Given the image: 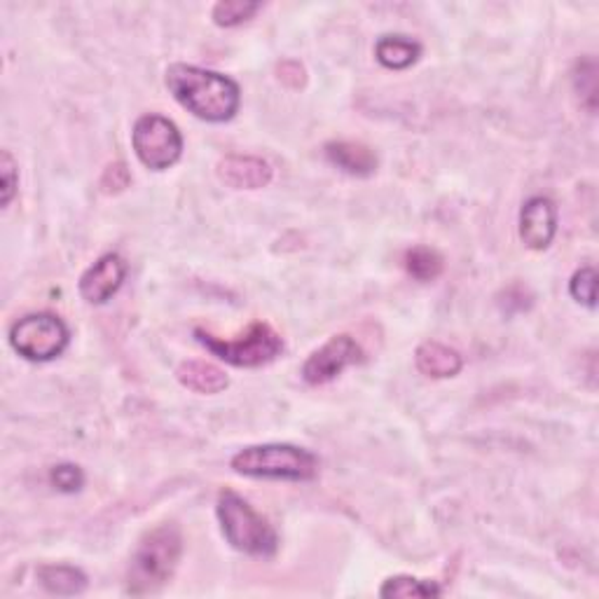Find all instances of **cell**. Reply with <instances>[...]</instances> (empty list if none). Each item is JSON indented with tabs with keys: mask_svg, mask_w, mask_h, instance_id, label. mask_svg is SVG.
<instances>
[{
	"mask_svg": "<svg viewBox=\"0 0 599 599\" xmlns=\"http://www.w3.org/2000/svg\"><path fill=\"white\" fill-rule=\"evenodd\" d=\"M176 379L186 389H190L195 394H202V396L221 394L229 387V377L223 367L207 363V361H183L176 367Z\"/></svg>",
	"mask_w": 599,
	"mask_h": 599,
	"instance_id": "5bb4252c",
	"label": "cell"
},
{
	"mask_svg": "<svg viewBox=\"0 0 599 599\" xmlns=\"http://www.w3.org/2000/svg\"><path fill=\"white\" fill-rule=\"evenodd\" d=\"M40 586L57 597L83 595L89 586L87 574L73 564H42L38 566Z\"/></svg>",
	"mask_w": 599,
	"mask_h": 599,
	"instance_id": "2e32d148",
	"label": "cell"
},
{
	"mask_svg": "<svg viewBox=\"0 0 599 599\" xmlns=\"http://www.w3.org/2000/svg\"><path fill=\"white\" fill-rule=\"evenodd\" d=\"M276 73H279V80L288 87H294V89H300L307 80V75H304V68L298 64V61H282L279 68H276Z\"/></svg>",
	"mask_w": 599,
	"mask_h": 599,
	"instance_id": "d4e9b609",
	"label": "cell"
},
{
	"mask_svg": "<svg viewBox=\"0 0 599 599\" xmlns=\"http://www.w3.org/2000/svg\"><path fill=\"white\" fill-rule=\"evenodd\" d=\"M558 235V207L550 197H529L520 209V239L532 251H546Z\"/></svg>",
	"mask_w": 599,
	"mask_h": 599,
	"instance_id": "9c48e42d",
	"label": "cell"
},
{
	"mask_svg": "<svg viewBox=\"0 0 599 599\" xmlns=\"http://www.w3.org/2000/svg\"><path fill=\"white\" fill-rule=\"evenodd\" d=\"M324 152L333 166L349 176L367 178L377 172V155L359 141H330L326 143Z\"/></svg>",
	"mask_w": 599,
	"mask_h": 599,
	"instance_id": "4fadbf2b",
	"label": "cell"
},
{
	"mask_svg": "<svg viewBox=\"0 0 599 599\" xmlns=\"http://www.w3.org/2000/svg\"><path fill=\"white\" fill-rule=\"evenodd\" d=\"M127 260L120 253H105L80 276V296L89 304H105L127 279Z\"/></svg>",
	"mask_w": 599,
	"mask_h": 599,
	"instance_id": "30bf717a",
	"label": "cell"
},
{
	"mask_svg": "<svg viewBox=\"0 0 599 599\" xmlns=\"http://www.w3.org/2000/svg\"><path fill=\"white\" fill-rule=\"evenodd\" d=\"M50 483L64 495H75L85 487V473L75 464H57L50 469Z\"/></svg>",
	"mask_w": 599,
	"mask_h": 599,
	"instance_id": "603a6c76",
	"label": "cell"
},
{
	"mask_svg": "<svg viewBox=\"0 0 599 599\" xmlns=\"http://www.w3.org/2000/svg\"><path fill=\"white\" fill-rule=\"evenodd\" d=\"M574 89L578 91V97H588L586 109L595 113L597 109V64L595 59H581L576 61L574 68Z\"/></svg>",
	"mask_w": 599,
	"mask_h": 599,
	"instance_id": "ffe728a7",
	"label": "cell"
},
{
	"mask_svg": "<svg viewBox=\"0 0 599 599\" xmlns=\"http://www.w3.org/2000/svg\"><path fill=\"white\" fill-rule=\"evenodd\" d=\"M71 342L66 321L52 312L26 314L10 328V345L30 363H48L64 354Z\"/></svg>",
	"mask_w": 599,
	"mask_h": 599,
	"instance_id": "8992f818",
	"label": "cell"
},
{
	"mask_svg": "<svg viewBox=\"0 0 599 599\" xmlns=\"http://www.w3.org/2000/svg\"><path fill=\"white\" fill-rule=\"evenodd\" d=\"M216 515L225 541L235 550L251 558H274L279 550V534L270 520L260 515L253 506L233 489H221Z\"/></svg>",
	"mask_w": 599,
	"mask_h": 599,
	"instance_id": "277c9868",
	"label": "cell"
},
{
	"mask_svg": "<svg viewBox=\"0 0 599 599\" xmlns=\"http://www.w3.org/2000/svg\"><path fill=\"white\" fill-rule=\"evenodd\" d=\"M195 337L213 357L237 367L267 365L284 351L282 335L265 321H253L235 340H223V337H216L204 328H195Z\"/></svg>",
	"mask_w": 599,
	"mask_h": 599,
	"instance_id": "5b68a950",
	"label": "cell"
},
{
	"mask_svg": "<svg viewBox=\"0 0 599 599\" xmlns=\"http://www.w3.org/2000/svg\"><path fill=\"white\" fill-rule=\"evenodd\" d=\"M422 52H424L422 42L412 40L410 36H401V34L382 36L375 45V59L389 71L410 68L412 64H417Z\"/></svg>",
	"mask_w": 599,
	"mask_h": 599,
	"instance_id": "9a60e30c",
	"label": "cell"
},
{
	"mask_svg": "<svg viewBox=\"0 0 599 599\" xmlns=\"http://www.w3.org/2000/svg\"><path fill=\"white\" fill-rule=\"evenodd\" d=\"M403 265L414 282L428 284L436 282L442 274L445 260L436 249H432V246H412L403 258Z\"/></svg>",
	"mask_w": 599,
	"mask_h": 599,
	"instance_id": "e0dca14e",
	"label": "cell"
},
{
	"mask_svg": "<svg viewBox=\"0 0 599 599\" xmlns=\"http://www.w3.org/2000/svg\"><path fill=\"white\" fill-rule=\"evenodd\" d=\"M129 180H132V176H129L127 164L125 162H113V164L105 166L99 186L105 195H117L125 188H129Z\"/></svg>",
	"mask_w": 599,
	"mask_h": 599,
	"instance_id": "cb8c5ba5",
	"label": "cell"
},
{
	"mask_svg": "<svg viewBox=\"0 0 599 599\" xmlns=\"http://www.w3.org/2000/svg\"><path fill=\"white\" fill-rule=\"evenodd\" d=\"M20 188V169L8 150L0 152V204L8 209Z\"/></svg>",
	"mask_w": 599,
	"mask_h": 599,
	"instance_id": "7402d4cb",
	"label": "cell"
},
{
	"mask_svg": "<svg viewBox=\"0 0 599 599\" xmlns=\"http://www.w3.org/2000/svg\"><path fill=\"white\" fill-rule=\"evenodd\" d=\"M260 8L263 5L251 3V0H221V3H216V8H213L211 17L216 26L233 28V26H239L244 22L253 20V14Z\"/></svg>",
	"mask_w": 599,
	"mask_h": 599,
	"instance_id": "d6986e66",
	"label": "cell"
},
{
	"mask_svg": "<svg viewBox=\"0 0 599 599\" xmlns=\"http://www.w3.org/2000/svg\"><path fill=\"white\" fill-rule=\"evenodd\" d=\"M164 83L183 109L211 125H223L239 113L241 89L223 73L190 64H172L166 68Z\"/></svg>",
	"mask_w": 599,
	"mask_h": 599,
	"instance_id": "6da1fadb",
	"label": "cell"
},
{
	"mask_svg": "<svg viewBox=\"0 0 599 599\" xmlns=\"http://www.w3.org/2000/svg\"><path fill=\"white\" fill-rule=\"evenodd\" d=\"M442 588L436 581H426V578H414V576H391L382 583L379 597L387 599H410V597H440Z\"/></svg>",
	"mask_w": 599,
	"mask_h": 599,
	"instance_id": "ac0fdd59",
	"label": "cell"
},
{
	"mask_svg": "<svg viewBox=\"0 0 599 599\" xmlns=\"http://www.w3.org/2000/svg\"><path fill=\"white\" fill-rule=\"evenodd\" d=\"M183 558V534L174 522H162L138 541L127 572V592L146 597L160 592L174 578Z\"/></svg>",
	"mask_w": 599,
	"mask_h": 599,
	"instance_id": "7a4b0ae2",
	"label": "cell"
},
{
	"mask_svg": "<svg viewBox=\"0 0 599 599\" xmlns=\"http://www.w3.org/2000/svg\"><path fill=\"white\" fill-rule=\"evenodd\" d=\"M357 363H363L361 345L351 335H333L324 347L312 351L310 359L302 363V379L310 387H321Z\"/></svg>",
	"mask_w": 599,
	"mask_h": 599,
	"instance_id": "ba28073f",
	"label": "cell"
},
{
	"mask_svg": "<svg viewBox=\"0 0 599 599\" xmlns=\"http://www.w3.org/2000/svg\"><path fill=\"white\" fill-rule=\"evenodd\" d=\"M229 466L244 478L310 483L319 475V457L290 442H265L239 450Z\"/></svg>",
	"mask_w": 599,
	"mask_h": 599,
	"instance_id": "3957f363",
	"label": "cell"
},
{
	"mask_svg": "<svg viewBox=\"0 0 599 599\" xmlns=\"http://www.w3.org/2000/svg\"><path fill=\"white\" fill-rule=\"evenodd\" d=\"M216 174L221 183L235 190L267 188L274 176L270 162L253 155H227L219 162Z\"/></svg>",
	"mask_w": 599,
	"mask_h": 599,
	"instance_id": "8fae6325",
	"label": "cell"
},
{
	"mask_svg": "<svg viewBox=\"0 0 599 599\" xmlns=\"http://www.w3.org/2000/svg\"><path fill=\"white\" fill-rule=\"evenodd\" d=\"M414 365L417 371L432 379H448L462 373L464 359L457 349L436 342V340H426L414 351Z\"/></svg>",
	"mask_w": 599,
	"mask_h": 599,
	"instance_id": "7c38bea8",
	"label": "cell"
},
{
	"mask_svg": "<svg viewBox=\"0 0 599 599\" xmlns=\"http://www.w3.org/2000/svg\"><path fill=\"white\" fill-rule=\"evenodd\" d=\"M132 146L138 162L148 166L150 172H166L183 155V134L176 122L158 113H148L136 120Z\"/></svg>",
	"mask_w": 599,
	"mask_h": 599,
	"instance_id": "52a82bcc",
	"label": "cell"
},
{
	"mask_svg": "<svg viewBox=\"0 0 599 599\" xmlns=\"http://www.w3.org/2000/svg\"><path fill=\"white\" fill-rule=\"evenodd\" d=\"M570 296L588 310L597 307V270L595 267H581L574 272L570 282Z\"/></svg>",
	"mask_w": 599,
	"mask_h": 599,
	"instance_id": "44dd1931",
	"label": "cell"
}]
</instances>
